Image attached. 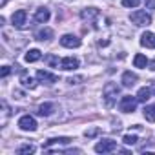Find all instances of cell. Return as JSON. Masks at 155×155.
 Listing matches in <instances>:
<instances>
[{
  "instance_id": "cell-19",
  "label": "cell",
  "mask_w": 155,
  "mask_h": 155,
  "mask_svg": "<svg viewBox=\"0 0 155 155\" xmlns=\"http://www.w3.org/2000/svg\"><path fill=\"white\" fill-rule=\"evenodd\" d=\"M24 58H26V62H37L42 58V53H40V49H29Z\"/></svg>"
},
{
  "instance_id": "cell-14",
  "label": "cell",
  "mask_w": 155,
  "mask_h": 155,
  "mask_svg": "<svg viewBox=\"0 0 155 155\" xmlns=\"http://www.w3.org/2000/svg\"><path fill=\"white\" fill-rule=\"evenodd\" d=\"M137 81H139V77H137L135 73H131V71H124V73H122V79H120L122 86H126V88L135 86V84H137Z\"/></svg>"
},
{
  "instance_id": "cell-17",
  "label": "cell",
  "mask_w": 155,
  "mask_h": 155,
  "mask_svg": "<svg viewBox=\"0 0 155 155\" xmlns=\"http://www.w3.org/2000/svg\"><path fill=\"white\" fill-rule=\"evenodd\" d=\"M151 95H153L151 88H148V86H146V88H140V90L137 91V95H135V97H137V101H139V102H146V101H150V99H151Z\"/></svg>"
},
{
  "instance_id": "cell-1",
  "label": "cell",
  "mask_w": 155,
  "mask_h": 155,
  "mask_svg": "<svg viewBox=\"0 0 155 155\" xmlns=\"http://www.w3.org/2000/svg\"><path fill=\"white\" fill-rule=\"evenodd\" d=\"M119 93H120V88L115 82H106V86L102 90V95H104V102H106L108 108H113V104L117 102Z\"/></svg>"
},
{
  "instance_id": "cell-16",
  "label": "cell",
  "mask_w": 155,
  "mask_h": 155,
  "mask_svg": "<svg viewBox=\"0 0 155 155\" xmlns=\"http://www.w3.org/2000/svg\"><path fill=\"white\" fill-rule=\"evenodd\" d=\"M35 38L37 40H51L53 38V29L51 28H42V29H38L37 33H35Z\"/></svg>"
},
{
  "instance_id": "cell-18",
  "label": "cell",
  "mask_w": 155,
  "mask_h": 155,
  "mask_svg": "<svg viewBox=\"0 0 155 155\" xmlns=\"http://www.w3.org/2000/svg\"><path fill=\"white\" fill-rule=\"evenodd\" d=\"M53 111H55V104L53 102H44V104L38 106V115L40 117H49Z\"/></svg>"
},
{
  "instance_id": "cell-4",
  "label": "cell",
  "mask_w": 155,
  "mask_h": 155,
  "mask_svg": "<svg viewBox=\"0 0 155 155\" xmlns=\"http://www.w3.org/2000/svg\"><path fill=\"white\" fill-rule=\"evenodd\" d=\"M137 97H131V95H124L119 102V110L124 111V113H133L135 108H137Z\"/></svg>"
},
{
  "instance_id": "cell-21",
  "label": "cell",
  "mask_w": 155,
  "mask_h": 155,
  "mask_svg": "<svg viewBox=\"0 0 155 155\" xmlns=\"http://www.w3.org/2000/svg\"><path fill=\"white\" fill-rule=\"evenodd\" d=\"M144 117L148 122H155V104H150L144 108Z\"/></svg>"
},
{
  "instance_id": "cell-2",
  "label": "cell",
  "mask_w": 155,
  "mask_h": 155,
  "mask_svg": "<svg viewBox=\"0 0 155 155\" xmlns=\"http://www.w3.org/2000/svg\"><path fill=\"white\" fill-rule=\"evenodd\" d=\"M81 18L88 24H91V28H99V18H101V11L97 8H86L81 11Z\"/></svg>"
},
{
  "instance_id": "cell-31",
  "label": "cell",
  "mask_w": 155,
  "mask_h": 155,
  "mask_svg": "<svg viewBox=\"0 0 155 155\" xmlns=\"http://www.w3.org/2000/svg\"><path fill=\"white\" fill-rule=\"evenodd\" d=\"M15 95H17V99H24V93L22 91H15Z\"/></svg>"
},
{
  "instance_id": "cell-28",
  "label": "cell",
  "mask_w": 155,
  "mask_h": 155,
  "mask_svg": "<svg viewBox=\"0 0 155 155\" xmlns=\"http://www.w3.org/2000/svg\"><path fill=\"white\" fill-rule=\"evenodd\" d=\"M84 79H82V77H69V79H68V82L69 84H81Z\"/></svg>"
},
{
  "instance_id": "cell-7",
  "label": "cell",
  "mask_w": 155,
  "mask_h": 155,
  "mask_svg": "<svg viewBox=\"0 0 155 155\" xmlns=\"http://www.w3.org/2000/svg\"><path fill=\"white\" fill-rule=\"evenodd\" d=\"M18 128L24 130V131H35V130H37V120H35V117H31V115H22V117L18 119Z\"/></svg>"
},
{
  "instance_id": "cell-20",
  "label": "cell",
  "mask_w": 155,
  "mask_h": 155,
  "mask_svg": "<svg viewBox=\"0 0 155 155\" xmlns=\"http://www.w3.org/2000/svg\"><path fill=\"white\" fill-rule=\"evenodd\" d=\"M150 62H148V58L142 55V53H137L135 57H133V66L135 68H146Z\"/></svg>"
},
{
  "instance_id": "cell-15",
  "label": "cell",
  "mask_w": 155,
  "mask_h": 155,
  "mask_svg": "<svg viewBox=\"0 0 155 155\" xmlns=\"http://www.w3.org/2000/svg\"><path fill=\"white\" fill-rule=\"evenodd\" d=\"M20 82H22V86L28 88V90H35V88H37V81L33 79L28 71H22V73H20Z\"/></svg>"
},
{
  "instance_id": "cell-26",
  "label": "cell",
  "mask_w": 155,
  "mask_h": 155,
  "mask_svg": "<svg viewBox=\"0 0 155 155\" xmlns=\"http://www.w3.org/2000/svg\"><path fill=\"white\" fill-rule=\"evenodd\" d=\"M2 113H4V117H2V124H6V120H8V117H9V108H8V102L6 101H2Z\"/></svg>"
},
{
  "instance_id": "cell-29",
  "label": "cell",
  "mask_w": 155,
  "mask_h": 155,
  "mask_svg": "<svg viewBox=\"0 0 155 155\" xmlns=\"http://www.w3.org/2000/svg\"><path fill=\"white\" fill-rule=\"evenodd\" d=\"M146 9H155V0H144Z\"/></svg>"
},
{
  "instance_id": "cell-11",
  "label": "cell",
  "mask_w": 155,
  "mask_h": 155,
  "mask_svg": "<svg viewBox=\"0 0 155 155\" xmlns=\"http://www.w3.org/2000/svg\"><path fill=\"white\" fill-rule=\"evenodd\" d=\"M140 46H142V48H148V49H153V48H155V33L144 31V33L140 35Z\"/></svg>"
},
{
  "instance_id": "cell-3",
  "label": "cell",
  "mask_w": 155,
  "mask_h": 155,
  "mask_svg": "<svg viewBox=\"0 0 155 155\" xmlns=\"http://www.w3.org/2000/svg\"><path fill=\"white\" fill-rule=\"evenodd\" d=\"M130 20H131L135 26H150V24H151V17H150L146 11H142V9L133 11V13L130 15Z\"/></svg>"
},
{
  "instance_id": "cell-6",
  "label": "cell",
  "mask_w": 155,
  "mask_h": 155,
  "mask_svg": "<svg viewBox=\"0 0 155 155\" xmlns=\"http://www.w3.org/2000/svg\"><path fill=\"white\" fill-rule=\"evenodd\" d=\"M115 150H119V148H117V142L111 140V139H104V140L95 144V151L97 153H111Z\"/></svg>"
},
{
  "instance_id": "cell-33",
  "label": "cell",
  "mask_w": 155,
  "mask_h": 155,
  "mask_svg": "<svg viewBox=\"0 0 155 155\" xmlns=\"http://www.w3.org/2000/svg\"><path fill=\"white\" fill-rule=\"evenodd\" d=\"M6 4H8V0H0V8H4Z\"/></svg>"
},
{
  "instance_id": "cell-27",
  "label": "cell",
  "mask_w": 155,
  "mask_h": 155,
  "mask_svg": "<svg viewBox=\"0 0 155 155\" xmlns=\"http://www.w3.org/2000/svg\"><path fill=\"white\" fill-rule=\"evenodd\" d=\"M139 4H140V0H122L124 8H137Z\"/></svg>"
},
{
  "instance_id": "cell-34",
  "label": "cell",
  "mask_w": 155,
  "mask_h": 155,
  "mask_svg": "<svg viewBox=\"0 0 155 155\" xmlns=\"http://www.w3.org/2000/svg\"><path fill=\"white\" fill-rule=\"evenodd\" d=\"M150 88H151V91H153V93H155V81H153V82H151V86H150Z\"/></svg>"
},
{
  "instance_id": "cell-32",
  "label": "cell",
  "mask_w": 155,
  "mask_h": 155,
  "mask_svg": "<svg viewBox=\"0 0 155 155\" xmlns=\"http://www.w3.org/2000/svg\"><path fill=\"white\" fill-rule=\"evenodd\" d=\"M148 66H150V69H153V71H155V58H153V60H151Z\"/></svg>"
},
{
  "instance_id": "cell-9",
  "label": "cell",
  "mask_w": 155,
  "mask_h": 155,
  "mask_svg": "<svg viewBox=\"0 0 155 155\" xmlns=\"http://www.w3.org/2000/svg\"><path fill=\"white\" fill-rule=\"evenodd\" d=\"M60 44L64 48H79L81 46V38L79 37H75V35H62L60 37Z\"/></svg>"
},
{
  "instance_id": "cell-5",
  "label": "cell",
  "mask_w": 155,
  "mask_h": 155,
  "mask_svg": "<svg viewBox=\"0 0 155 155\" xmlns=\"http://www.w3.org/2000/svg\"><path fill=\"white\" fill-rule=\"evenodd\" d=\"M11 22H13V26L17 29H26L28 28V13H26V9L15 11L13 17H11Z\"/></svg>"
},
{
  "instance_id": "cell-22",
  "label": "cell",
  "mask_w": 155,
  "mask_h": 155,
  "mask_svg": "<svg viewBox=\"0 0 155 155\" xmlns=\"http://www.w3.org/2000/svg\"><path fill=\"white\" fill-rule=\"evenodd\" d=\"M46 64H48L49 68H60V58H58L57 55H48V57H46Z\"/></svg>"
},
{
  "instance_id": "cell-10",
  "label": "cell",
  "mask_w": 155,
  "mask_h": 155,
  "mask_svg": "<svg viewBox=\"0 0 155 155\" xmlns=\"http://www.w3.org/2000/svg\"><path fill=\"white\" fill-rule=\"evenodd\" d=\"M79 58L75 57H66V58H60V69H66V71H73L79 68Z\"/></svg>"
},
{
  "instance_id": "cell-23",
  "label": "cell",
  "mask_w": 155,
  "mask_h": 155,
  "mask_svg": "<svg viewBox=\"0 0 155 155\" xmlns=\"http://www.w3.org/2000/svg\"><path fill=\"white\" fill-rule=\"evenodd\" d=\"M35 146L33 144H22L18 150H17V153H20V155H29V153H35Z\"/></svg>"
},
{
  "instance_id": "cell-13",
  "label": "cell",
  "mask_w": 155,
  "mask_h": 155,
  "mask_svg": "<svg viewBox=\"0 0 155 155\" xmlns=\"http://www.w3.org/2000/svg\"><path fill=\"white\" fill-rule=\"evenodd\" d=\"M69 142H71L69 137H55V139L46 140V142L42 144V148H44V150H49L51 146H64V144H69Z\"/></svg>"
},
{
  "instance_id": "cell-25",
  "label": "cell",
  "mask_w": 155,
  "mask_h": 155,
  "mask_svg": "<svg viewBox=\"0 0 155 155\" xmlns=\"http://www.w3.org/2000/svg\"><path fill=\"white\" fill-rule=\"evenodd\" d=\"M101 131H102L101 128H91V130H86V131H84V135H86L88 139H93V137H97Z\"/></svg>"
},
{
  "instance_id": "cell-24",
  "label": "cell",
  "mask_w": 155,
  "mask_h": 155,
  "mask_svg": "<svg viewBox=\"0 0 155 155\" xmlns=\"http://www.w3.org/2000/svg\"><path fill=\"white\" fill-rule=\"evenodd\" d=\"M124 144H128V146H133V144H137V140H139V137L137 135H124Z\"/></svg>"
},
{
  "instance_id": "cell-8",
  "label": "cell",
  "mask_w": 155,
  "mask_h": 155,
  "mask_svg": "<svg viewBox=\"0 0 155 155\" xmlns=\"http://www.w3.org/2000/svg\"><path fill=\"white\" fill-rule=\"evenodd\" d=\"M37 79H38V82H42V84L53 86V84L58 81V77H57V75H53V73H49V71L38 69V71H37Z\"/></svg>"
},
{
  "instance_id": "cell-12",
  "label": "cell",
  "mask_w": 155,
  "mask_h": 155,
  "mask_svg": "<svg viewBox=\"0 0 155 155\" xmlns=\"http://www.w3.org/2000/svg\"><path fill=\"white\" fill-rule=\"evenodd\" d=\"M49 9L48 8H38L37 11H35V15H33V20L37 22V24H46L48 20H49Z\"/></svg>"
},
{
  "instance_id": "cell-30",
  "label": "cell",
  "mask_w": 155,
  "mask_h": 155,
  "mask_svg": "<svg viewBox=\"0 0 155 155\" xmlns=\"http://www.w3.org/2000/svg\"><path fill=\"white\" fill-rule=\"evenodd\" d=\"M9 73H11V68H9V66H4V68H2V73H0V75H2L4 79H6V77H8Z\"/></svg>"
}]
</instances>
